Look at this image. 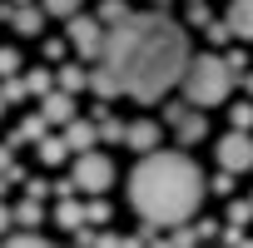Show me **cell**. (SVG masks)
Returning <instances> with one entry per match:
<instances>
[{"label":"cell","mask_w":253,"mask_h":248,"mask_svg":"<svg viewBox=\"0 0 253 248\" xmlns=\"http://www.w3.org/2000/svg\"><path fill=\"white\" fill-rule=\"evenodd\" d=\"M189 40L184 30L159 15V10H144V15H124L119 25H109V40H104V55H99V70L114 80L119 94H129L139 104H154L164 99L184 70H189Z\"/></svg>","instance_id":"obj_1"},{"label":"cell","mask_w":253,"mask_h":248,"mask_svg":"<svg viewBox=\"0 0 253 248\" xmlns=\"http://www.w3.org/2000/svg\"><path fill=\"white\" fill-rule=\"evenodd\" d=\"M129 204L149 228H179L204 204V169L189 154L149 149L129 174Z\"/></svg>","instance_id":"obj_2"},{"label":"cell","mask_w":253,"mask_h":248,"mask_svg":"<svg viewBox=\"0 0 253 248\" xmlns=\"http://www.w3.org/2000/svg\"><path fill=\"white\" fill-rule=\"evenodd\" d=\"M179 84H184V99L194 109H213L233 89V65H228V55H194Z\"/></svg>","instance_id":"obj_3"},{"label":"cell","mask_w":253,"mask_h":248,"mask_svg":"<svg viewBox=\"0 0 253 248\" xmlns=\"http://www.w3.org/2000/svg\"><path fill=\"white\" fill-rule=\"evenodd\" d=\"M70 184H75L80 194H104V189L114 184V164H109V154H94V149H84V154L75 159V174H70Z\"/></svg>","instance_id":"obj_4"},{"label":"cell","mask_w":253,"mask_h":248,"mask_svg":"<svg viewBox=\"0 0 253 248\" xmlns=\"http://www.w3.org/2000/svg\"><path fill=\"white\" fill-rule=\"evenodd\" d=\"M104 40H109V30H104L99 15H70V45H75L80 55L99 60V55H104Z\"/></svg>","instance_id":"obj_5"},{"label":"cell","mask_w":253,"mask_h":248,"mask_svg":"<svg viewBox=\"0 0 253 248\" xmlns=\"http://www.w3.org/2000/svg\"><path fill=\"white\" fill-rule=\"evenodd\" d=\"M213 154H218V169L243 174V169H253V134H248V129H228Z\"/></svg>","instance_id":"obj_6"},{"label":"cell","mask_w":253,"mask_h":248,"mask_svg":"<svg viewBox=\"0 0 253 248\" xmlns=\"http://www.w3.org/2000/svg\"><path fill=\"white\" fill-rule=\"evenodd\" d=\"M228 30H233V40H243V45H253V0H233L228 5Z\"/></svg>","instance_id":"obj_7"},{"label":"cell","mask_w":253,"mask_h":248,"mask_svg":"<svg viewBox=\"0 0 253 248\" xmlns=\"http://www.w3.org/2000/svg\"><path fill=\"white\" fill-rule=\"evenodd\" d=\"M124 144L139 149V154H149V149L159 144V124H154V119H134L129 129H124Z\"/></svg>","instance_id":"obj_8"},{"label":"cell","mask_w":253,"mask_h":248,"mask_svg":"<svg viewBox=\"0 0 253 248\" xmlns=\"http://www.w3.org/2000/svg\"><path fill=\"white\" fill-rule=\"evenodd\" d=\"M40 114H45L50 124H70V119H75V99H70L65 89H55V94L40 99Z\"/></svg>","instance_id":"obj_9"},{"label":"cell","mask_w":253,"mask_h":248,"mask_svg":"<svg viewBox=\"0 0 253 248\" xmlns=\"http://www.w3.org/2000/svg\"><path fill=\"white\" fill-rule=\"evenodd\" d=\"M94 139H99V129H94V124H84V119H70V124H65V144H70L75 154H84Z\"/></svg>","instance_id":"obj_10"},{"label":"cell","mask_w":253,"mask_h":248,"mask_svg":"<svg viewBox=\"0 0 253 248\" xmlns=\"http://www.w3.org/2000/svg\"><path fill=\"white\" fill-rule=\"evenodd\" d=\"M169 119L179 124V144H194V139H204V119H199V114H189V109H179V104H174V109H169Z\"/></svg>","instance_id":"obj_11"},{"label":"cell","mask_w":253,"mask_h":248,"mask_svg":"<svg viewBox=\"0 0 253 248\" xmlns=\"http://www.w3.org/2000/svg\"><path fill=\"white\" fill-rule=\"evenodd\" d=\"M55 223H60V228H75V233H80V223H89V204L60 199V208H55Z\"/></svg>","instance_id":"obj_12"},{"label":"cell","mask_w":253,"mask_h":248,"mask_svg":"<svg viewBox=\"0 0 253 248\" xmlns=\"http://www.w3.org/2000/svg\"><path fill=\"white\" fill-rule=\"evenodd\" d=\"M5 20H10L20 35H40V10H5Z\"/></svg>","instance_id":"obj_13"},{"label":"cell","mask_w":253,"mask_h":248,"mask_svg":"<svg viewBox=\"0 0 253 248\" xmlns=\"http://www.w3.org/2000/svg\"><path fill=\"white\" fill-rule=\"evenodd\" d=\"M65 154H70V144H65V139H55V134H45V139H40V164H60Z\"/></svg>","instance_id":"obj_14"},{"label":"cell","mask_w":253,"mask_h":248,"mask_svg":"<svg viewBox=\"0 0 253 248\" xmlns=\"http://www.w3.org/2000/svg\"><path fill=\"white\" fill-rule=\"evenodd\" d=\"M25 60H20V50H5L0 45V80H15V70H20Z\"/></svg>","instance_id":"obj_15"},{"label":"cell","mask_w":253,"mask_h":248,"mask_svg":"<svg viewBox=\"0 0 253 248\" xmlns=\"http://www.w3.org/2000/svg\"><path fill=\"white\" fill-rule=\"evenodd\" d=\"M124 15H129V5H124V0H104V10H99V20H104V25H119Z\"/></svg>","instance_id":"obj_16"},{"label":"cell","mask_w":253,"mask_h":248,"mask_svg":"<svg viewBox=\"0 0 253 248\" xmlns=\"http://www.w3.org/2000/svg\"><path fill=\"white\" fill-rule=\"evenodd\" d=\"M45 15H80V0H40Z\"/></svg>","instance_id":"obj_17"},{"label":"cell","mask_w":253,"mask_h":248,"mask_svg":"<svg viewBox=\"0 0 253 248\" xmlns=\"http://www.w3.org/2000/svg\"><path fill=\"white\" fill-rule=\"evenodd\" d=\"M233 129H253V104H233Z\"/></svg>","instance_id":"obj_18"},{"label":"cell","mask_w":253,"mask_h":248,"mask_svg":"<svg viewBox=\"0 0 253 248\" xmlns=\"http://www.w3.org/2000/svg\"><path fill=\"white\" fill-rule=\"evenodd\" d=\"M248 213H253V199H248V204H243V199L228 204V223H248Z\"/></svg>","instance_id":"obj_19"},{"label":"cell","mask_w":253,"mask_h":248,"mask_svg":"<svg viewBox=\"0 0 253 248\" xmlns=\"http://www.w3.org/2000/svg\"><path fill=\"white\" fill-rule=\"evenodd\" d=\"M60 84H65V89H80V84H94V80H89L84 70H65V75H60Z\"/></svg>","instance_id":"obj_20"},{"label":"cell","mask_w":253,"mask_h":248,"mask_svg":"<svg viewBox=\"0 0 253 248\" xmlns=\"http://www.w3.org/2000/svg\"><path fill=\"white\" fill-rule=\"evenodd\" d=\"M15 218H20V223H40V199L20 204V208H15Z\"/></svg>","instance_id":"obj_21"},{"label":"cell","mask_w":253,"mask_h":248,"mask_svg":"<svg viewBox=\"0 0 253 248\" xmlns=\"http://www.w3.org/2000/svg\"><path fill=\"white\" fill-rule=\"evenodd\" d=\"M10 218H15V213H10L5 204H0V233H5V228H10Z\"/></svg>","instance_id":"obj_22"},{"label":"cell","mask_w":253,"mask_h":248,"mask_svg":"<svg viewBox=\"0 0 253 248\" xmlns=\"http://www.w3.org/2000/svg\"><path fill=\"white\" fill-rule=\"evenodd\" d=\"M5 104H10V99H5V89H0V109H5Z\"/></svg>","instance_id":"obj_23"}]
</instances>
